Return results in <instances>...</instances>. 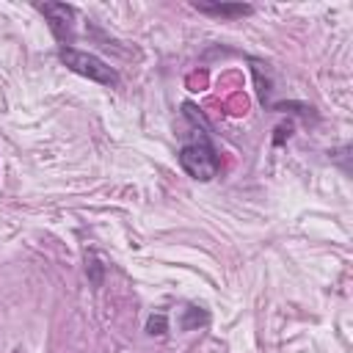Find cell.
Masks as SVG:
<instances>
[{"label":"cell","mask_w":353,"mask_h":353,"mask_svg":"<svg viewBox=\"0 0 353 353\" xmlns=\"http://www.w3.org/2000/svg\"><path fill=\"white\" fill-rule=\"evenodd\" d=\"M176 160H179L182 171L196 182H210L221 171V154L204 130H196L193 138L188 143H182Z\"/></svg>","instance_id":"6da1fadb"},{"label":"cell","mask_w":353,"mask_h":353,"mask_svg":"<svg viewBox=\"0 0 353 353\" xmlns=\"http://www.w3.org/2000/svg\"><path fill=\"white\" fill-rule=\"evenodd\" d=\"M58 61L69 72H74L80 77H88V80H94L99 85H108V88L119 85V72L113 66H108L94 52H85V50H77V47H58Z\"/></svg>","instance_id":"7a4b0ae2"},{"label":"cell","mask_w":353,"mask_h":353,"mask_svg":"<svg viewBox=\"0 0 353 353\" xmlns=\"http://www.w3.org/2000/svg\"><path fill=\"white\" fill-rule=\"evenodd\" d=\"M33 8L47 19V28L52 33V39L58 41V47H72V39H74V17H77V8L69 6V3H33Z\"/></svg>","instance_id":"3957f363"},{"label":"cell","mask_w":353,"mask_h":353,"mask_svg":"<svg viewBox=\"0 0 353 353\" xmlns=\"http://www.w3.org/2000/svg\"><path fill=\"white\" fill-rule=\"evenodd\" d=\"M199 14H207V17H215V19H243V17H251L254 14V6L248 3H190Z\"/></svg>","instance_id":"277c9868"},{"label":"cell","mask_w":353,"mask_h":353,"mask_svg":"<svg viewBox=\"0 0 353 353\" xmlns=\"http://www.w3.org/2000/svg\"><path fill=\"white\" fill-rule=\"evenodd\" d=\"M210 323V312L201 309V306H185L182 309V317H179V328L182 331H196V328H204Z\"/></svg>","instance_id":"5b68a950"},{"label":"cell","mask_w":353,"mask_h":353,"mask_svg":"<svg viewBox=\"0 0 353 353\" xmlns=\"http://www.w3.org/2000/svg\"><path fill=\"white\" fill-rule=\"evenodd\" d=\"M146 334H149V336H165V334H168V317H165V312L149 314V320H146Z\"/></svg>","instance_id":"8992f818"},{"label":"cell","mask_w":353,"mask_h":353,"mask_svg":"<svg viewBox=\"0 0 353 353\" xmlns=\"http://www.w3.org/2000/svg\"><path fill=\"white\" fill-rule=\"evenodd\" d=\"M88 270H91V284L99 287V284H102V270H105V268L97 262V254H85V273H88Z\"/></svg>","instance_id":"52a82bcc"},{"label":"cell","mask_w":353,"mask_h":353,"mask_svg":"<svg viewBox=\"0 0 353 353\" xmlns=\"http://www.w3.org/2000/svg\"><path fill=\"white\" fill-rule=\"evenodd\" d=\"M290 135H292V121L279 124V127H276V135H273V146H281V143H284Z\"/></svg>","instance_id":"ba28073f"},{"label":"cell","mask_w":353,"mask_h":353,"mask_svg":"<svg viewBox=\"0 0 353 353\" xmlns=\"http://www.w3.org/2000/svg\"><path fill=\"white\" fill-rule=\"evenodd\" d=\"M14 353H22V350H14Z\"/></svg>","instance_id":"9c48e42d"}]
</instances>
